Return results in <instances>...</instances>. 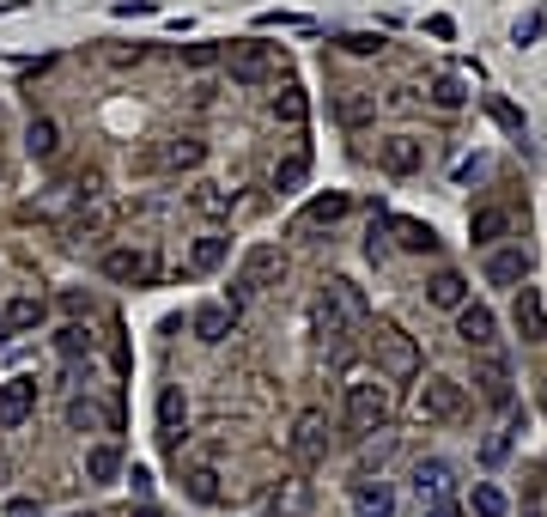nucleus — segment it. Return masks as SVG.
<instances>
[{"label":"nucleus","mask_w":547,"mask_h":517,"mask_svg":"<svg viewBox=\"0 0 547 517\" xmlns=\"http://www.w3.org/2000/svg\"><path fill=\"white\" fill-rule=\"evenodd\" d=\"M426 299H432L438 311H462V305H468V280H462L456 268H438V274L426 280Z\"/></svg>","instance_id":"obj_15"},{"label":"nucleus","mask_w":547,"mask_h":517,"mask_svg":"<svg viewBox=\"0 0 547 517\" xmlns=\"http://www.w3.org/2000/svg\"><path fill=\"white\" fill-rule=\"evenodd\" d=\"M25 153H31V159H55V153H61V128H55L49 116H37V122L25 128Z\"/></svg>","instance_id":"obj_25"},{"label":"nucleus","mask_w":547,"mask_h":517,"mask_svg":"<svg viewBox=\"0 0 547 517\" xmlns=\"http://www.w3.org/2000/svg\"><path fill=\"white\" fill-rule=\"evenodd\" d=\"M128 517H165L159 505H128Z\"/></svg>","instance_id":"obj_43"},{"label":"nucleus","mask_w":547,"mask_h":517,"mask_svg":"<svg viewBox=\"0 0 547 517\" xmlns=\"http://www.w3.org/2000/svg\"><path fill=\"white\" fill-rule=\"evenodd\" d=\"M468 232H475V244H499V238L511 232V213H505V207H475Z\"/></svg>","instance_id":"obj_24"},{"label":"nucleus","mask_w":547,"mask_h":517,"mask_svg":"<svg viewBox=\"0 0 547 517\" xmlns=\"http://www.w3.org/2000/svg\"><path fill=\"white\" fill-rule=\"evenodd\" d=\"M159 420H165V445H177V438H183V420H189L183 390H165V396H159Z\"/></svg>","instance_id":"obj_29"},{"label":"nucleus","mask_w":547,"mask_h":517,"mask_svg":"<svg viewBox=\"0 0 547 517\" xmlns=\"http://www.w3.org/2000/svg\"><path fill=\"white\" fill-rule=\"evenodd\" d=\"M49 317V305L37 299V292H19V299H7V311H0V323L7 329H37Z\"/></svg>","instance_id":"obj_21"},{"label":"nucleus","mask_w":547,"mask_h":517,"mask_svg":"<svg viewBox=\"0 0 547 517\" xmlns=\"http://www.w3.org/2000/svg\"><path fill=\"white\" fill-rule=\"evenodd\" d=\"M213 61H219V49H213V43H195V49H189V67H213Z\"/></svg>","instance_id":"obj_40"},{"label":"nucleus","mask_w":547,"mask_h":517,"mask_svg":"<svg viewBox=\"0 0 547 517\" xmlns=\"http://www.w3.org/2000/svg\"><path fill=\"white\" fill-rule=\"evenodd\" d=\"M67 517H98V511H67Z\"/></svg>","instance_id":"obj_45"},{"label":"nucleus","mask_w":547,"mask_h":517,"mask_svg":"<svg viewBox=\"0 0 547 517\" xmlns=\"http://www.w3.org/2000/svg\"><path fill=\"white\" fill-rule=\"evenodd\" d=\"M511 432H517V426H505V432H493V438H487V445H481V463H487V469H499V463L511 457Z\"/></svg>","instance_id":"obj_33"},{"label":"nucleus","mask_w":547,"mask_h":517,"mask_svg":"<svg viewBox=\"0 0 547 517\" xmlns=\"http://www.w3.org/2000/svg\"><path fill=\"white\" fill-rule=\"evenodd\" d=\"M371 359H377V372H383L389 384H414V378H420V347H414V335L396 329V323H383V329L371 335Z\"/></svg>","instance_id":"obj_1"},{"label":"nucleus","mask_w":547,"mask_h":517,"mask_svg":"<svg viewBox=\"0 0 547 517\" xmlns=\"http://www.w3.org/2000/svg\"><path fill=\"white\" fill-rule=\"evenodd\" d=\"M0 481H7V463H0Z\"/></svg>","instance_id":"obj_46"},{"label":"nucleus","mask_w":547,"mask_h":517,"mask_svg":"<svg viewBox=\"0 0 547 517\" xmlns=\"http://www.w3.org/2000/svg\"><path fill=\"white\" fill-rule=\"evenodd\" d=\"M414 487H420V499H450V487H456V469H450L444 457H426V463L414 469Z\"/></svg>","instance_id":"obj_17"},{"label":"nucleus","mask_w":547,"mask_h":517,"mask_svg":"<svg viewBox=\"0 0 547 517\" xmlns=\"http://www.w3.org/2000/svg\"><path fill=\"white\" fill-rule=\"evenodd\" d=\"M225 256H231V238L207 232V238H195V250H189V268H195V274H213V268H225Z\"/></svg>","instance_id":"obj_23"},{"label":"nucleus","mask_w":547,"mask_h":517,"mask_svg":"<svg viewBox=\"0 0 547 517\" xmlns=\"http://www.w3.org/2000/svg\"><path fill=\"white\" fill-rule=\"evenodd\" d=\"M456 335L475 347V353H493L499 323H493V311H487V305H462V311H456Z\"/></svg>","instance_id":"obj_11"},{"label":"nucleus","mask_w":547,"mask_h":517,"mask_svg":"<svg viewBox=\"0 0 547 517\" xmlns=\"http://www.w3.org/2000/svg\"><path fill=\"white\" fill-rule=\"evenodd\" d=\"M353 511L359 517H389V511H396V493H389L383 481H371V475H359L353 481Z\"/></svg>","instance_id":"obj_16"},{"label":"nucleus","mask_w":547,"mask_h":517,"mask_svg":"<svg viewBox=\"0 0 547 517\" xmlns=\"http://www.w3.org/2000/svg\"><path fill=\"white\" fill-rule=\"evenodd\" d=\"M329 305L347 317V323H365V292L353 280H329Z\"/></svg>","instance_id":"obj_26"},{"label":"nucleus","mask_w":547,"mask_h":517,"mask_svg":"<svg viewBox=\"0 0 547 517\" xmlns=\"http://www.w3.org/2000/svg\"><path fill=\"white\" fill-rule=\"evenodd\" d=\"M462 408H468V390H462L456 378H426V384L414 390V414H420L426 426H450V420H462Z\"/></svg>","instance_id":"obj_3"},{"label":"nucleus","mask_w":547,"mask_h":517,"mask_svg":"<svg viewBox=\"0 0 547 517\" xmlns=\"http://www.w3.org/2000/svg\"><path fill=\"white\" fill-rule=\"evenodd\" d=\"M426 517H468L456 499H426Z\"/></svg>","instance_id":"obj_39"},{"label":"nucleus","mask_w":547,"mask_h":517,"mask_svg":"<svg viewBox=\"0 0 547 517\" xmlns=\"http://www.w3.org/2000/svg\"><path fill=\"white\" fill-rule=\"evenodd\" d=\"M389 232H396V244L414 250V256H432L438 250V232L426 226V219H389Z\"/></svg>","instance_id":"obj_19"},{"label":"nucleus","mask_w":547,"mask_h":517,"mask_svg":"<svg viewBox=\"0 0 547 517\" xmlns=\"http://www.w3.org/2000/svg\"><path fill=\"white\" fill-rule=\"evenodd\" d=\"M55 347H61L67 359H80V353L92 347V335H86V329H61V335H55Z\"/></svg>","instance_id":"obj_36"},{"label":"nucleus","mask_w":547,"mask_h":517,"mask_svg":"<svg viewBox=\"0 0 547 517\" xmlns=\"http://www.w3.org/2000/svg\"><path fill=\"white\" fill-rule=\"evenodd\" d=\"M104 274L134 286V280H152L159 274V262H152V250H104Z\"/></svg>","instance_id":"obj_13"},{"label":"nucleus","mask_w":547,"mask_h":517,"mask_svg":"<svg viewBox=\"0 0 547 517\" xmlns=\"http://www.w3.org/2000/svg\"><path fill=\"white\" fill-rule=\"evenodd\" d=\"M207 159V140H195V134H177V140H165L159 153H146V171H195Z\"/></svg>","instance_id":"obj_8"},{"label":"nucleus","mask_w":547,"mask_h":517,"mask_svg":"<svg viewBox=\"0 0 547 517\" xmlns=\"http://www.w3.org/2000/svg\"><path fill=\"white\" fill-rule=\"evenodd\" d=\"M189 207L207 213V219H225V213H231V189H219V183H195V189H189Z\"/></svg>","instance_id":"obj_27"},{"label":"nucleus","mask_w":547,"mask_h":517,"mask_svg":"<svg viewBox=\"0 0 547 517\" xmlns=\"http://www.w3.org/2000/svg\"><path fill=\"white\" fill-rule=\"evenodd\" d=\"M383 420H389V390L383 384H347V426L377 432Z\"/></svg>","instance_id":"obj_6"},{"label":"nucleus","mask_w":547,"mask_h":517,"mask_svg":"<svg viewBox=\"0 0 547 517\" xmlns=\"http://www.w3.org/2000/svg\"><path fill=\"white\" fill-rule=\"evenodd\" d=\"M86 475H92V481H116V475H122V451H116V445H92V451H86Z\"/></svg>","instance_id":"obj_30"},{"label":"nucleus","mask_w":547,"mask_h":517,"mask_svg":"<svg viewBox=\"0 0 547 517\" xmlns=\"http://www.w3.org/2000/svg\"><path fill=\"white\" fill-rule=\"evenodd\" d=\"M274 511H280V517H304V511H310V487H304V481H286V493L274 499Z\"/></svg>","instance_id":"obj_32"},{"label":"nucleus","mask_w":547,"mask_h":517,"mask_svg":"<svg viewBox=\"0 0 547 517\" xmlns=\"http://www.w3.org/2000/svg\"><path fill=\"white\" fill-rule=\"evenodd\" d=\"M377 165H383L389 177H414V171L426 165V146H420L414 134H389V140H377Z\"/></svg>","instance_id":"obj_7"},{"label":"nucleus","mask_w":547,"mask_h":517,"mask_svg":"<svg viewBox=\"0 0 547 517\" xmlns=\"http://www.w3.org/2000/svg\"><path fill=\"white\" fill-rule=\"evenodd\" d=\"M487 280H493V286L529 280V250H493V256H487Z\"/></svg>","instance_id":"obj_18"},{"label":"nucleus","mask_w":547,"mask_h":517,"mask_svg":"<svg viewBox=\"0 0 547 517\" xmlns=\"http://www.w3.org/2000/svg\"><path fill=\"white\" fill-rule=\"evenodd\" d=\"M280 274H286V256H280L274 244H256V250H244L238 274H231V311H238L244 299H256L262 286H274Z\"/></svg>","instance_id":"obj_2"},{"label":"nucleus","mask_w":547,"mask_h":517,"mask_svg":"<svg viewBox=\"0 0 547 517\" xmlns=\"http://www.w3.org/2000/svg\"><path fill=\"white\" fill-rule=\"evenodd\" d=\"M347 207H353L347 195H317V201H310V207L298 213V226H304V232H317V226H335V219H347Z\"/></svg>","instance_id":"obj_20"},{"label":"nucleus","mask_w":547,"mask_h":517,"mask_svg":"<svg viewBox=\"0 0 547 517\" xmlns=\"http://www.w3.org/2000/svg\"><path fill=\"white\" fill-rule=\"evenodd\" d=\"M286 451H292V463H298V469H317V463L329 457V414H323V408H304V414L292 420Z\"/></svg>","instance_id":"obj_4"},{"label":"nucleus","mask_w":547,"mask_h":517,"mask_svg":"<svg viewBox=\"0 0 547 517\" xmlns=\"http://www.w3.org/2000/svg\"><path fill=\"white\" fill-rule=\"evenodd\" d=\"M67 426H73V432H116V408H104V402H92V396H73V402H67Z\"/></svg>","instance_id":"obj_14"},{"label":"nucleus","mask_w":547,"mask_h":517,"mask_svg":"<svg viewBox=\"0 0 547 517\" xmlns=\"http://www.w3.org/2000/svg\"><path fill=\"white\" fill-rule=\"evenodd\" d=\"M493 122H505V128H523V116H517L511 104H493Z\"/></svg>","instance_id":"obj_42"},{"label":"nucleus","mask_w":547,"mask_h":517,"mask_svg":"<svg viewBox=\"0 0 547 517\" xmlns=\"http://www.w3.org/2000/svg\"><path fill=\"white\" fill-rule=\"evenodd\" d=\"M231 323H238V311H225V305H201V311H195V335H201L207 347H219V341L231 335Z\"/></svg>","instance_id":"obj_22"},{"label":"nucleus","mask_w":547,"mask_h":517,"mask_svg":"<svg viewBox=\"0 0 547 517\" xmlns=\"http://www.w3.org/2000/svg\"><path fill=\"white\" fill-rule=\"evenodd\" d=\"M529 517H535V511H529Z\"/></svg>","instance_id":"obj_47"},{"label":"nucleus","mask_w":547,"mask_h":517,"mask_svg":"<svg viewBox=\"0 0 547 517\" xmlns=\"http://www.w3.org/2000/svg\"><path fill=\"white\" fill-rule=\"evenodd\" d=\"M511 323H517V335L523 341H547V305H541V292L523 280L517 286V305H511Z\"/></svg>","instance_id":"obj_10"},{"label":"nucleus","mask_w":547,"mask_h":517,"mask_svg":"<svg viewBox=\"0 0 547 517\" xmlns=\"http://www.w3.org/2000/svg\"><path fill=\"white\" fill-rule=\"evenodd\" d=\"M189 499H201V505H219V499H225V487H219V469H195V475H189Z\"/></svg>","instance_id":"obj_31"},{"label":"nucleus","mask_w":547,"mask_h":517,"mask_svg":"<svg viewBox=\"0 0 547 517\" xmlns=\"http://www.w3.org/2000/svg\"><path fill=\"white\" fill-rule=\"evenodd\" d=\"M37 414V378H7V384H0V426H25Z\"/></svg>","instance_id":"obj_9"},{"label":"nucleus","mask_w":547,"mask_h":517,"mask_svg":"<svg viewBox=\"0 0 547 517\" xmlns=\"http://www.w3.org/2000/svg\"><path fill=\"white\" fill-rule=\"evenodd\" d=\"M7 335H13V329H7V323H0V347H7Z\"/></svg>","instance_id":"obj_44"},{"label":"nucleus","mask_w":547,"mask_h":517,"mask_svg":"<svg viewBox=\"0 0 547 517\" xmlns=\"http://www.w3.org/2000/svg\"><path fill=\"white\" fill-rule=\"evenodd\" d=\"M475 384H481V396H487L493 408H511V365H505L499 353H481V359H475Z\"/></svg>","instance_id":"obj_12"},{"label":"nucleus","mask_w":547,"mask_h":517,"mask_svg":"<svg viewBox=\"0 0 547 517\" xmlns=\"http://www.w3.org/2000/svg\"><path fill=\"white\" fill-rule=\"evenodd\" d=\"M225 61H231V80H238V86H262V80H274V73H280L274 43H238Z\"/></svg>","instance_id":"obj_5"},{"label":"nucleus","mask_w":547,"mask_h":517,"mask_svg":"<svg viewBox=\"0 0 547 517\" xmlns=\"http://www.w3.org/2000/svg\"><path fill=\"white\" fill-rule=\"evenodd\" d=\"M347 49H353V55H377V49H383V43H377V37H365V31H359V37H347Z\"/></svg>","instance_id":"obj_41"},{"label":"nucleus","mask_w":547,"mask_h":517,"mask_svg":"<svg viewBox=\"0 0 547 517\" xmlns=\"http://www.w3.org/2000/svg\"><path fill=\"white\" fill-rule=\"evenodd\" d=\"M274 116L298 128V122H304V92H280V98H274Z\"/></svg>","instance_id":"obj_35"},{"label":"nucleus","mask_w":547,"mask_h":517,"mask_svg":"<svg viewBox=\"0 0 547 517\" xmlns=\"http://www.w3.org/2000/svg\"><path fill=\"white\" fill-rule=\"evenodd\" d=\"M304 171H310V159H304V153H298V159H286V165L274 171V189H280V195H286V189H298V183H304Z\"/></svg>","instance_id":"obj_34"},{"label":"nucleus","mask_w":547,"mask_h":517,"mask_svg":"<svg viewBox=\"0 0 547 517\" xmlns=\"http://www.w3.org/2000/svg\"><path fill=\"white\" fill-rule=\"evenodd\" d=\"M432 104H438V110H456V104H462V86H456V80H438V86H432Z\"/></svg>","instance_id":"obj_37"},{"label":"nucleus","mask_w":547,"mask_h":517,"mask_svg":"<svg viewBox=\"0 0 547 517\" xmlns=\"http://www.w3.org/2000/svg\"><path fill=\"white\" fill-rule=\"evenodd\" d=\"M365 116H371V104H365V98H347V104H341V122H353V128H359Z\"/></svg>","instance_id":"obj_38"},{"label":"nucleus","mask_w":547,"mask_h":517,"mask_svg":"<svg viewBox=\"0 0 547 517\" xmlns=\"http://www.w3.org/2000/svg\"><path fill=\"white\" fill-rule=\"evenodd\" d=\"M511 499L493 487V481H475V493H468V517H505Z\"/></svg>","instance_id":"obj_28"}]
</instances>
